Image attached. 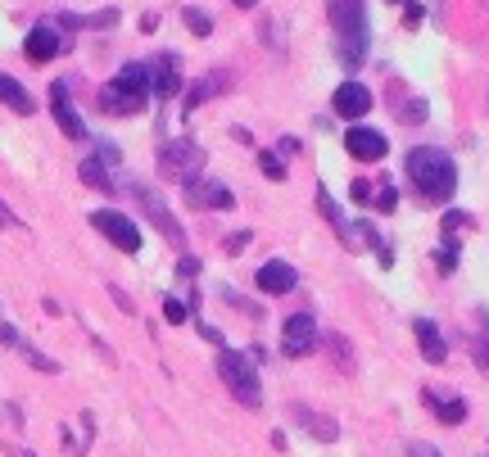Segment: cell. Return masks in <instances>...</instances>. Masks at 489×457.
<instances>
[{
	"instance_id": "cell-1",
	"label": "cell",
	"mask_w": 489,
	"mask_h": 457,
	"mask_svg": "<svg viewBox=\"0 0 489 457\" xmlns=\"http://www.w3.org/2000/svg\"><path fill=\"white\" fill-rule=\"evenodd\" d=\"M408 182L417 191V200L426 204H444L453 191H458V163L449 150H435V145H417L408 154Z\"/></svg>"
},
{
	"instance_id": "cell-39",
	"label": "cell",
	"mask_w": 489,
	"mask_h": 457,
	"mask_svg": "<svg viewBox=\"0 0 489 457\" xmlns=\"http://www.w3.org/2000/svg\"><path fill=\"white\" fill-rule=\"evenodd\" d=\"M0 344H9V348H18V331H14V327H0Z\"/></svg>"
},
{
	"instance_id": "cell-24",
	"label": "cell",
	"mask_w": 489,
	"mask_h": 457,
	"mask_svg": "<svg viewBox=\"0 0 489 457\" xmlns=\"http://www.w3.org/2000/svg\"><path fill=\"white\" fill-rule=\"evenodd\" d=\"M327 348H331V358H336L340 371H354V348L345 344V336H327Z\"/></svg>"
},
{
	"instance_id": "cell-29",
	"label": "cell",
	"mask_w": 489,
	"mask_h": 457,
	"mask_svg": "<svg viewBox=\"0 0 489 457\" xmlns=\"http://www.w3.org/2000/svg\"><path fill=\"white\" fill-rule=\"evenodd\" d=\"M472 358H476V367H481V371L489 376V331H485V336H476V340H472Z\"/></svg>"
},
{
	"instance_id": "cell-9",
	"label": "cell",
	"mask_w": 489,
	"mask_h": 457,
	"mask_svg": "<svg viewBox=\"0 0 489 457\" xmlns=\"http://www.w3.org/2000/svg\"><path fill=\"white\" fill-rule=\"evenodd\" d=\"M186 204H191V209H236V195H232L223 182L191 177V182H186Z\"/></svg>"
},
{
	"instance_id": "cell-14",
	"label": "cell",
	"mask_w": 489,
	"mask_h": 457,
	"mask_svg": "<svg viewBox=\"0 0 489 457\" xmlns=\"http://www.w3.org/2000/svg\"><path fill=\"white\" fill-rule=\"evenodd\" d=\"M331 109H336L340 118L371 114V91H367L363 82H340V87H336V96H331Z\"/></svg>"
},
{
	"instance_id": "cell-10",
	"label": "cell",
	"mask_w": 489,
	"mask_h": 457,
	"mask_svg": "<svg viewBox=\"0 0 489 457\" xmlns=\"http://www.w3.org/2000/svg\"><path fill=\"white\" fill-rule=\"evenodd\" d=\"M50 114H55L59 131H64L68 140H87V122H82V114L68 105V87H64V82L50 87Z\"/></svg>"
},
{
	"instance_id": "cell-6",
	"label": "cell",
	"mask_w": 489,
	"mask_h": 457,
	"mask_svg": "<svg viewBox=\"0 0 489 457\" xmlns=\"http://www.w3.org/2000/svg\"><path fill=\"white\" fill-rule=\"evenodd\" d=\"M91 227L100 231L105 240H114L122 254H140V231L131 218H122L119 209H100V213H91Z\"/></svg>"
},
{
	"instance_id": "cell-34",
	"label": "cell",
	"mask_w": 489,
	"mask_h": 457,
	"mask_svg": "<svg viewBox=\"0 0 489 457\" xmlns=\"http://www.w3.org/2000/svg\"><path fill=\"white\" fill-rule=\"evenodd\" d=\"M223 244H227V254H236V249H244V244H249V231H236V235H227Z\"/></svg>"
},
{
	"instance_id": "cell-15",
	"label": "cell",
	"mask_w": 489,
	"mask_h": 457,
	"mask_svg": "<svg viewBox=\"0 0 489 457\" xmlns=\"http://www.w3.org/2000/svg\"><path fill=\"white\" fill-rule=\"evenodd\" d=\"M345 150L354 154V159H363V163H376V159H385V136L380 131H371V127H349L345 131Z\"/></svg>"
},
{
	"instance_id": "cell-28",
	"label": "cell",
	"mask_w": 489,
	"mask_h": 457,
	"mask_svg": "<svg viewBox=\"0 0 489 457\" xmlns=\"http://www.w3.org/2000/svg\"><path fill=\"white\" fill-rule=\"evenodd\" d=\"M317 204H322V213H327V223L336 231H345V218H340V209H336V200L327 195V191H317Z\"/></svg>"
},
{
	"instance_id": "cell-7",
	"label": "cell",
	"mask_w": 489,
	"mask_h": 457,
	"mask_svg": "<svg viewBox=\"0 0 489 457\" xmlns=\"http://www.w3.org/2000/svg\"><path fill=\"white\" fill-rule=\"evenodd\" d=\"M313 348H317V322H313L308 313L286 317V327H281V353H286V358H304V353H313Z\"/></svg>"
},
{
	"instance_id": "cell-37",
	"label": "cell",
	"mask_w": 489,
	"mask_h": 457,
	"mask_svg": "<svg viewBox=\"0 0 489 457\" xmlns=\"http://www.w3.org/2000/svg\"><path fill=\"white\" fill-rule=\"evenodd\" d=\"M354 200H371V182H367V177L354 182Z\"/></svg>"
},
{
	"instance_id": "cell-30",
	"label": "cell",
	"mask_w": 489,
	"mask_h": 457,
	"mask_svg": "<svg viewBox=\"0 0 489 457\" xmlns=\"http://www.w3.org/2000/svg\"><path fill=\"white\" fill-rule=\"evenodd\" d=\"M371 200H376L380 213H390V209L399 204V191H394V186H380V191H371Z\"/></svg>"
},
{
	"instance_id": "cell-26",
	"label": "cell",
	"mask_w": 489,
	"mask_h": 457,
	"mask_svg": "<svg viewBox=\"0 0 489 457\" xmlns=\"http://www.w3.org/2000/svg\"><path fill=\"white\" fill-rule=\"evenodd\" d=\"M258 168H263V172H267L272 182H286V163H281V159H276L272 150H263V154H258Z\"/></svg>"
},
{
	"instance_id": "cell-4",
	"label": "cell",
	"mask_w": 489,
	"mask_h": 457,
	"mask_svg": "<svg viewBox=\"0 0 489 457\" xmlns=\"http://www.w3.org/2000/svg\"><path fill=\"white\" fill-rule=\"evenodd\" d=\"M204 163H209V154H204V145H195V140H168V145L159 150V172H163L168 182H191Z\"/></svg>"
},
{
	"instance_id": "cell-40",
	"label": "cell",
	"mask_w": 489,
	"mask_h": 457,
	"mask_svg": "<svg viewBox=\"0 0 489 457\" xmlns=\"http://www.w3.org/2000/svg\"><path fill=\"white\" fill-rule=\"evenodd\" d=\"M0 227H18V218H14V209H9V204H0Z\"/></svg>"
},
{
	"instance_id": "cell-8",
	"label": "cell",
	"mask_w": 489,
	"mask_h": 457,
	"mask_svg": "<svg viewBox=\"0 0 489 457\" xmlns=\"http://www.w3.org/2000/svg\"><path fill=\"white\" fill-rule=\"evenodd\" d=\"M23 50H27V59H32V64H50L55 55H64V50H68V36H59L50 23H36V27L23 36Z\"/></svg>"
},
{
	"instance_id": "cell-17",
	"label": "cell",
	"mask_w": 489,
	"mask_h": 457,
	"mask_svg": "<svg viewBox=\"0 0 489 457\" xmlns=\"http://www.w3.org/2000/svg\"><path fill=\"white\" fill-rule=\"evenodd\" d=\"M290 417H295L304 431H313L322 444L340 440V426H336V417H322V412H313V408H304V403H290Z\"/></svg>"
},
{
	"instance_id": "cell-27",
	"label": "cell",
	"mask_w": 489,
	"mask_h": 457,
	"mask_svg": "<svg viewBox=\"0 0 489 457\" xmlns=\"http://www.w3.org/2000/svg\"><path fill=\"white\" fill-rule=\"evenodd\" d=\"M82 27H119V9H100V14H82Z\"/></svg>"
},
{
	"instance_id": "cell-22",
	"label": "cell",
	"mask_w": 489,
	"mask_h": 457,
	"mask_svg": "<svg viewBox=\"0 0 489 457\" xmlns=\"http://www.w3.org/2000/svg\"><path fill=\"white\" fill-rule=\"evenodd\" d=\"M78 177H82V182H87L91 191H105V195H114V191H119V186L109 182V168H105L100 159H82V168H78Z\"/></svg>"
},
{
	"instance_id": "cell-33",
	"label": "cell",
	"mask_w": 489,
	"mask_h": 457,
	"mask_svg": "<svg viewBox=\"0 0 489 457\" xmlns=\"http://www.w3.org/2000/svg\"><path fill=\"white\" fill-rule=\"evenodd\" d=\"M163 317H168V322H186V304L168 299V304H163Z\"/></svg>"
},
{
	"instance_id": "cell-43",
	"label": "cell",
	"mask_w": 489,
	"mask_h": 457,
	"mask_svg": "<svg viewBox=\"0 0 489 457\" xmlns=\"http://www.w3.org/2000/svg\"><path fill=\"white\" fill-rule=\"evenodd\" d=\"M394 5H403V0H394Z\"/></svg>"
},
{
	"instance_id": "cell-42",
	"label": "cell",
	"mask_w": 489,
	"mask_h": 457,
	"mask_svg": "<svg viewBox=\"0 0 489 457\" xmlns=\"http://www.w3.org/2000/svg\"><path fill=\"white\" fill-rule=\"evenodd\" d=\"M236 5H241V9H254V5H258V0H236Z\"/></svg>"
},
{
	"instance_id": "cell-38",
	"label": "cell",
	"mask_w": 489,
	"mask_h": 457,
	"mask_svg": "<svg viewBox=\"0 0 489 457\" xmlns=\"http://www.w3.org/2000/svg\"><path fill=\"white\" fill-rule=\"evenodd\" d=\"M408 457H440L431 444H408Z\"/></svg>"
},
{
	"instance_id": "cell-16",
	"label": "cell",
	"mask_w": 489,
	"mask_h": 457,
	"mask_svg": "<svg viewBox=\"0 0 489 457\" xmlns=\"http://www.w3.org/2000/svg\"><path fill=\"white\" fill-rule=\"evenodd\" d=\"M100 109H105V114H114V118H131V114H140V109H145V100H140V96H131V91H122L119 82H105V87H100Z\"/></svg>"
},
{
	"instance_id": "cell-11",
	"label": "cell",
	"mask_w": 489,
	"mask_h": 457,
	"mask_svg": "<svg viewBox=\"0 0 489 457\" xmlns=\"http://www.w3.org/2000/svg\"><path fill=\"white\" fill-rule=\"evenodd\" d=\"M227 91H232V73H227V68H213V73H204V78H200V82L186 91V109H182V114L191 118L195 109H200V105H204V100H213V96H227Z\"/></svg>"
},
{
	"instance_id": "cell-3",
	"label": "cell",
	"mask_w": 489,
	"mask_h": 457,
	"mask_svg": "<svg viewBox=\"0 0 489 457\" xmlns=\"http://www.w3.org/2000/svg\"><path fill=\"white\" fill-rule=\"evenodd\" d=\"M218 376H223V385L241 399L244 408H258L263 403V385H258V371H254V362L236 353V348H218Z\"/></svg>"
},
{
	"instance_id": "cell-21",
	"label": "cell",
	"mask_w": 489,
	"mask_h": 457,
	"mask_svg": "<svg viewBox=\"0 0 489 457\" xmlns=\"http://www.w3.org/2000/svg\"><path fill=\"white\" fill-rule=\"evenodd\" d=\"M119 82L122 91H131V96H140V100H150V68L145 64H122L119 68Z\"/></svg>"
},
{
	"instance_id": "cell-25",
	"label": "cell",
	"mask_w": 489,
	"mask_h": 457,
	"mask_svg": "<svg viewBox=\"0 0 489 457\" xmlns=\"http://www.w3.org/2000/svg\"><path fill=\"white\" fill-rule=\"evenodd\" d=\"M18 348H23V358H27V362H32L36 371H46V376H55V371H59V362H55V358H46V353H36L32 344H23V340H18Z\"/></svg>"
},
{
	"instance_id": "cell-44",
	"label": "cell",
	"mask_w": 489,
	"mask_h": 457,
	"mask_svg": "<svg viewBox=\"0 0 489 457\" xmlns=\"http://www.w3.org/2000/svg\"><path fill=\"white\" fill-rule=\"evenodd\" d=\"M485 5H489V0H485Z\"/></svg>"
},
{
	"instance_id": "cell-5",
	"label": "cell",
	"mask_w": 489,
	"mask_h": 457,
	"mask_svg": "<svg viewBox=\"0 0 489 457\" xmlns=\"http://www.w3.org/2000/svg\"><path fill=\"white\" fill-rule=\"evenodd\" d=\"M131 195H136V204L145 209V218H150L154 227L163 231V235H168V240H172L177 249L186 244V231H182V223H177V218L168 213V204H163V195H159V191H150L145 182H131Z\"/></svg>"
},
{
	"instance_id": "cell-32",
	"label": "cell",
	"mask_w": 489,
	"mask_h": 457,
	"mask_svg": "<svg viewBox=\"0 0 489 457\" xmlns=\"http://www.w3.org/2000/svg\"><path fill=\"white\" fill-rule=\"evenodd\" d=\"M458 227H472V218L467 213H444V235H453Z\"/></svg>"
},
{
	"instance_id": "cell-13",
	"label": "cell",
	"mask_w": 489,
	"mask_h": 457,
	"mask_svg": "<svg viewBox=\"0 0 489 457\" xmlns=\"http://www.w3.org/2000/svg\"><path fill=\"white\" fill-rule=\"evenodd\" d=\"M254 281H258V290H263V295H290V290L299 286V272H295L290 263L272 258V263H263V267H258V276H254Z\"/></svg>"
},
{
	"instance_id": "cell-12",
	"label": "cell",
	"mask_w": 489,
	"mask_h": 457,
	"mask_svg": "<svg viewBox=\"0 0 489 457\" xmlns=\"http://www.w3.org/2000/svg\"><path fill=\"white\" fill-rule=\"evenodd\" d=\"M150 68V91L159 96V100H172L177 91H182V73H177V55H159L154 64H145Z\"/></svg>"
},
{
	"instance_id": "cell-36",
	"label": "cell",
	"mask_w": 489,
	"mask_h": 457,
	"mask_svg": "<svg viewBox=\"0 0 489 457\" xmlns=\"http://www.w3.org/2000/svg\"><path fill=\"white\" fill-rule=\"evenodd\" d=\"M440 272H453V244L440 249Z\"/></svg>"
},
{
	"instance_id": "cell-41",
	"label": "cell",
	"mask_w": 489,
	"mask_h": 457,
	"mask_svg": "<svg viewBox=\"0 0 489 457\" xmlns=\"http://www.w3.org/2000/svg\"><path fill=\"white\" fill-rule=\"evenodd\" d=\"M177 272H182V276H195V272H200V263H195V258H182V267H177Z\"/></svg>"
},
{
	"instance_id": "cell-31",
	"label": "cell",
	"mask_w": 489,
	"mask_h": 457,
	"mask_svg": "<svg viewBox=\"0 0 489 457\" xmlns=\"http://www.w3.org/2000/svg\"><path fill=\"white\" fill-rule=\"evenodd\" d=\"M399 118H403V122H421V118H426V100H408V105L399 109Z\"/></svg>"
},
{
	"instance_id": "cell-20",
	"label": "cell",
	"mask_w": 489,
	"mask_h": 457,
	"mask_svg": "<svg viewBox=\"0 0 489 457\" xmlns=\"http://www.w3.org/2000/svg\"><path fill=\"white\" fill-rule=\"evenodd\" d=\"M0 105H9L14 114H36V105H32V96H27V87L23 82H14L9 73H0Z\"/></svg>"
},
{
	"instance_id": "cell-18",
	"label": "cell",
	"mask_w": 489,
	"mask_h": 457,
	"mask_svg": "<svg viewBox=\"0 0 489 457\" xmlns=\"http://www.w3.org/2000/svg\"><path fill=\"white\" fill-rule=\"evenodd\" d=\"M412 336L421 344V358H426V362H444V358H449V344H444L440 327H435L431 317H417V322H412Z\"/></svg>"
},
{
	"instance_id": "cell-35",
	"label": "cell",
	"mask_w": 489,
	"mask_h": 457,
	"mask_svg": "<svg viewBox=\"0 0 489 457\" xmlns=\"http://www.w3.org/2000/svg\"><path fill=\"white\" fill-rule=\"evenodd\" d=\"M109 295H114V304H119L122 313H136V308H131V299H127V295H122L119 286H109Z\"/></svg>"
},
{
	"instance_id": "cell-2",
	"label": "cell",
	"mask_w": 489,
	"mask_h": 457,
	"mask_svg": "<svg viewBox=\"0 0 489 457\" xmlns=\"http://www.w3.org/2000/svg\"><path fill=\"white\" fill-rule=\"evenodd\" d=\"M327 18L336 27V55L349 73H359L371 46V27H367V0H327Z\"/></svg>"
},
{
	"instance_id": "cell-19",
	"label": "cell",
	"mask_w": 489,
	"mask_h": 457,
	"mask_svg": "<svg viewBox=\"0 0 489 457\" xmlns=\"http://www.w3.org/2000/svg\"><path fill=\"white\" fill-rule=\"evenodd\" d=\"M421 403L444 421V426H458V421H467V403L463 399H453V394H435V389H421Z\"/></svg>"
},
{
	"instance_id": "cell-23",
	"label": "cell",
	"mask_w": 489,
	"mask_h": 457,
	"mask_svg": "<svg viewBox=\"0 0 489 457\" xmlns=\"http://www.w3.org/2000/svg\"><path fill=\"white\" fill-rule=\"evenodd\" d=\"M182 23H186L195 36H209V32H213V18H209L204 9H195V5H186V9H182Z\"/></svg>"
}]
</instances>
